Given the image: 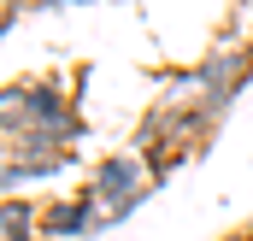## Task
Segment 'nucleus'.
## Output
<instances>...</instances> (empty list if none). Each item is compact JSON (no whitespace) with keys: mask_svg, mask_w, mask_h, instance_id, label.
<instances>
[{"mask_svg":"<svg viewBox=\"0 0 253 241\" xmlns=\"http://www.w3.org/2000/svg\"><path fill=\"white\" fill-rule=\"evenodd\" d=\"M0 135H53V141H83V112L59 77H24L0 88Z\"/></svg>","mask_w":253,"mask_h":241,"instance_id":"nucleus-1","label":"nucleus"},{"mask_svg":"<svg viewBox=\"0 0 253 241\" xmlns=\"http://www.w3.org/2000/svg\"><path fill=\"white\" fill-rule=\"evenodd\" d=\"M71 165H77V147H71V141H53V135H12L6 153H0V188H6V200H24V182L65 177Z\"/></svg>","mask_w":253,"mask_h":241,"instance_id":"nucleus-2","label":"nucleus"},{"mask_svg":"<svg viewBox=\"0 0 253 241\" xmlns=\"http://www.w3.org/2000/svg\"><path fill=\"white\" fill-rule=\"evenodd\" d=\"M94 200H100V212H106V230L112 224H124L129 212L153 194V182H147V165H141V153H106V159H94V171L83 182Z\"/></svg>","mask_w":253,"mask_h":241,"instance_id":"nucleus-3","label":"nucleus"},{"mask_svg":"<svg viewBox=\"0 0 253 241\" xmlns=\"http://www.w3.org/2000/svg\"><path fill=\"white\" fill-rule=\"evenodd\" d=\"M194 82H200V94H206V112L212 118H224L230 106H236V94L253 82V41H218L206 59H194Z\"/></svg>","mask_w":253,"mask_h":241,"instance_id":"nucleus-4","label":"nucleus"},{"mask_svg":"<svg viewBox=\"0 0 253 241\" xmlns=\"http://www.w3.org/2000/svg\"><path fill=\"white\" fill-rule=\"evenodd\" d=\"M94 230H106V212H100V200L88 188L83 194H59V200L42 206V241H83Z\"/></svg>","mask_w":253,"mask_h":241,"instance_id":"nucleus-5","label":"nucleus"},{"mask_svg":"<svg viewBox=\"0 0 253 241\" xmlns=\"http://www.w3.org/2000/svg\"><path fill=\"white\" fill-rule=\"evenodd\" d=\"M0 241H42V206L36 200H0Z\"/></svg>","mask_w":253,"mask_h":241,"instance_id":"nucleus-6","label":"nucleus"},{"mask_svg":"<svg viewBox=\"0 0 253 241\" xmlns=\"http://www.w3.org/2000/svg\"><path fill=\"white\" fill-rule=\"evenodd\" d=\"M218 241H253V224H242V230H230V236H218Z\"/></svg>","mask_w":253,"mask_h":241,"instance_id":"nucleus-7","label":"nucleus"}]
</instances>
